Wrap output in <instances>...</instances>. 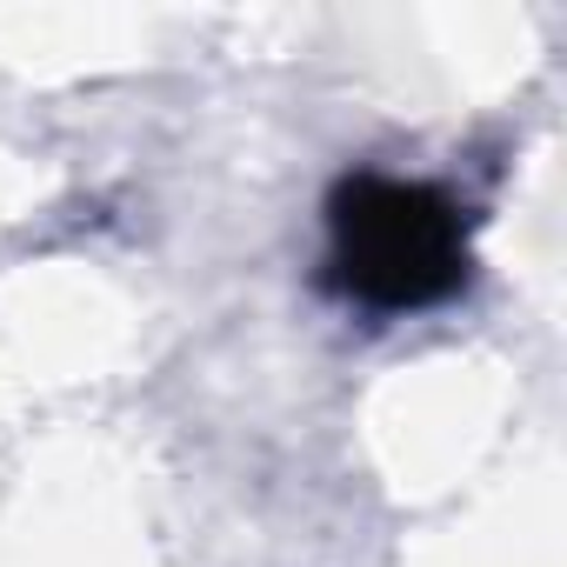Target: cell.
I'll use <instances>...</instances> for the list:
<instances>
[{
    "mask_svg": "<svg viewBox=\"0 0 567 567\" xmlns=\"http://www.w3.org/2000/svg\"><path fill=\"white\" fill-rule=\"evenodd\" d=\"M334 288L374 315L434 308L467 280V227L461 207L427 181L394 174H341L328 194Z\"/></svg>",
    "mask_w": 567,
    "mask_h": 567,
    "instance_id": "1",
    "label": "cell"
}]
</instances>
